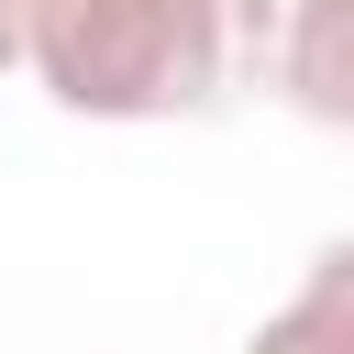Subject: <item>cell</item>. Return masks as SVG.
<instances>
[{"instance_id": "6da1fadb", "label": "cell", "mask_w": 354, "mask_h": 354, "mask_svg": "<svg viewBox=\"0 0 354 354\" xmlns=\"http://www.w3.org/2000/svg\"><path fill=\"white\" fill-rule=\"evenodd\" d=\"M66 122H199L232 88L221 0H33V66Z\"/></svg>"}, {"instance_id": "7a4b0ae2", "label": "cell", "mask_w": 354, "mask_h": 354, "mask_svg": "<svg viewBox=\"0 0 354 354\" xmlns=\"http://www.w3.org/2000/svg\"><path fill=\"white\" fill-rule=\"evenodd\" d=\"M266 88H277L299 122L354 133V0H299V11H288V33H277Z\"/></svg>"}, {"instance_id": "3957f363", "label": "cell", "mask_w": 354, "mask_h": 354, "mask_svg": "<svg viewBox=\"0 0 354 354\" xmlns=\"http://www.w3.org/2000/svg\"><path fill=\"white\" fill-rule=\"evenodd\" d=\"M243 354H354V232L310 254V277L243 332Z\"/></svg>"}, {"instance_id": "277c9868", "label": "cell", "mask_w": 354, "mask_h": 354, "mask_svg": "<svg viewBox=\"0 0 354 354\" xmlns=\"http://www.w3.org/2000/svg\"><path fill=\"white\" fill-rule=\"evenodd\" d=\"M288 11H299V0H221V22H232V77H266V66H277Z\"/></svg>"}, {"instance_id": "5b68a950", "label": "cell", "mask_w": 354, "mask_h": 354, "mask_svg": "<svg viewBox=\"0 0 354 354\" xmlns=\"http://www.w3.org/2000/svg\"><path fill=\"white\" fill-rule=\"evenodd\" d=\"M33 66V0H0V77Z\"/></svg>"}]
</instances>
